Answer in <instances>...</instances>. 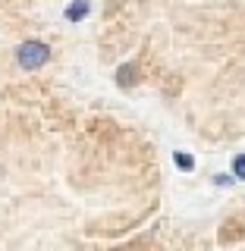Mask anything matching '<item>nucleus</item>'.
<instances>
[{"mask_svg": "<svg viewBox=\"0 0 245 251\" xmlns=\"http://www.w3.org/2000/svg\"><path fill=\"white\" fill-rule=\"evenodd\" d=\"M16 60H19L22 69H41L51 60V47L44 41H26V44L16 47Z\"/></svg>", "mask_w": 245, "mask_h": 251, "instance_id": "f257e3e1", "label": "nucleus"}, {"mask_svg": "<svg viewBox=\"0 0 245 251\" xmlns=\"http://www.w3.org/2000/svg\"><path fill=\"white\" fill-rule=\"evenodd\" d=\"M88 13H91V3H88V0H76V3L66 6V13H63V16H66L69 22H79V19H85Z\"/></svg>", "mask_w": 245, "mask_h": 251, "instance_id": "f03ea898", "label": "nucleus"}, {"mask_svg": "<svg viewBox=\"0 0 245 251\" xmlns=\"http://www.w3.org/2000/svg\"><path fill=\"white\" fill-rule=\"evenodd\" d=\"M116 82H120V85H136V66H132V63L120 66V69H116Z\"/></svg>", "mask_w": 245, "mask_h": 251, "instance_id": "7ed1b4c3", "label": "nucleus"}, {"mask_svg": "<svg viewBox=\"0 0 245 251\" xmlns=\"http://www.w3.org/2000/svg\"><path fill=\"white\" fill-rule=\"evenodd\" d=\"M173 160H176V167H179V170H186V173L195 167V160H192V157H189L186 151H176V154H173Z\"/></svg>", "mask_w": 245, "mask_h": 251, "instance_id": "20e7f679", "label": "nucleus"}, {"mask_svg": "<svg viewBox=\"0 0 245 251\" xmlns=\"http://www.w3.org/2000/svg\"><path fill=\"white\" fill-rule=\"evenodd\" d=\"M233 176H236V179H245V154H239V157L233 160Z\"/></svg>", "mask_w": 245, "mask_h": 251, "instance_id": "39448f33", "label": "nucleus"}, {"mask_svg": "<svg viewBox=\"0 0 245 251\" xmlns=\"http://www.w3.org/2000/svg\"><path fill=\"white\" fill-rule=\"evenodd\" d=\"M214 182H217V185H230L233 176H223V173H220V176H214Z\"/></svg>", "mask_w": 245, "mask_h": 251, "instance_id": "423d86ee", "label": "nucleus"}]
</instances>
